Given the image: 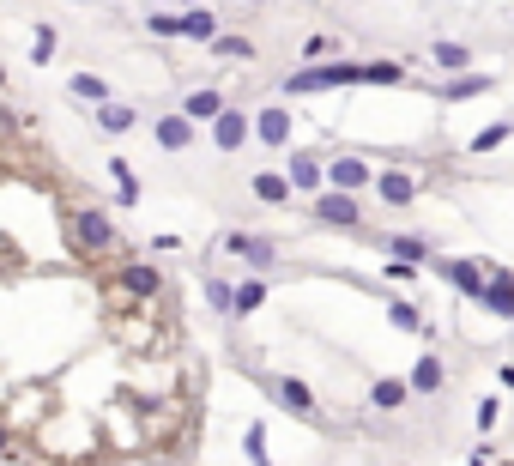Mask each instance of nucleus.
<instances>
[{"label":"nucleus","mask_w":514,"mask_h":466,"mask_svg":"<svg viewBox=\"0 0 514 466\" xmlns=\"http://www.w3.org/2000/svg\"><path fill=\"white\" fill-rule=\"evenodd\" d=\"M315 219L321 224H339V230H357V224H363V206H357V194L327 188V194H315Z\"/></svg>","instance_id":"obj_5"},{"label":"nucleus","mask_w":514,"mask_h":466,"mask_svg":"<svg viewBox=\"0 0 514 466\" xmlns=\"http://www.w3.org/2000/svg\"><path fill=\"white\" fill-rule=\"evenodd\" d=\"M442 382H448V369H442V358L430 351V358H417V369H412V382L406 387H412V394H435Z\"/></svg>","instance_id":"obj_18"},{"label":"nucleus","mask_w":514,"mask_h":466,"mask_svg":"<svg viewBox=\"0 0 514 466\" xmlns=\"http://www.w3.org/2000/svg\"><path fill=\"white\" fill-rule=\"evenodd\" d=\"M248 454H255V466H266V430L248 424Z\"/></svg>","instance_id":"obj_32"},{"label":"nucleus","mask_w":514,"mask_h":466,"mask_svg":"<svg viewBox=\"0 0 514 466\" xmlns=\"http://www.w3.org/2000/svg\"><path fill=\"white\" fill-rule=\"evenodd\" d=\"M158 145L164 152H188V145H194V122H188V116H164L158 122Z\"/></svg>","instance_id":"obj_17"},{"label":"nucleus","mask_w":514,"mask_h":466,"mask_svg":"<svg viewBox=\"0 0 514 466\" xmlns=\"http://www.w3.org/2000/svg\"><path fill=\"white\" fill-rule=\"evenodd\" d=\"M212 55H224V61H255V42H248V37H224V31H218Z\"/></svg>","instance_id":"obj_25"},{"label":"nucleus","mask_w":514,"mask_h":466,"mask_svg":"<svg viewBox=\"0 0 514 466\" xmlns=\"http://www.w3.org/2000/svg\"><path fill=\"white\" fill-rule=\"evenodd\" d=\"M430 273H442V279L454 284L460 297H472V303H478V291H484V261H435L430 255Z\"/></svg>","instance_id":"obj_6"},{"label":"nucleus","mask_w":514,"mask_h":466,"mask_svg":"<svg viewBox=\"0 0 514 466\" xmlns=\"http://www.w3.org/2000/svg\"><path fill=\"white\" fill-rule=\"evenodd\" d=\"M67 230H73V248H79V255H116L121 248V230L109 224L103 206H73Z\"/></svg>","instance_id":"obj_1"},{"label":"nucleus","mask_w":514,"mask_h":466,"mask_svg":"<svg viewBox=\"0 0 514 466\" xmlns=\"http://www.w3.org/2000/svg\"><path fill=\"white\" fill-rule=\"evenodd\" d=\"M0 461H13V436L6 430H0Z\"/></svg>","instance_id":"obj_33"},{"label":"nucleus","mask_w":514,"mask_h":466,"mask_svg":"<svg viewBox=\"0 0 514 466\" xmlns=\"http://www.w3.org/2000/svg\"><path fill=\"white\" fill-rule=\"evenodd\" d=\"M357 85H406L399 61H357Z\"/></svg>","instance_id":"obj_19"},{"label":"nucleus","mask_w":514,"mask_h":466,"mask_svg":"<svg viewBox=\"0 0 514 466\" xmlns=\"http://www.w3.org/2000/svg\"><path fill=\"white\" fill-rule=\"evenodd\" d=\"M182 6H200V0H182Z\"/></svg>","instance_id":"obj_35"},{"label":"nucleus","mask_w":514,"mask_h":466,"mask_svg":"<svg viewBox=\"0 0 514 466\" xmlns=\"http://www.w3.org/2000/svg\"><path fill=\"white\" fill-rule=\"evenodd\" d=\"M145 31H152V37H176V13H152Z\"/></svg>","instance_id":"obj_30"},{"label":"nucleus","mask_w":514,"mask_h":466,"mask_svg":"<svg viewBox=\"0 0 514 466\" xmlns=\"http://www.w3.org/2000/svg\"><path fill=\"white\" fill-rule=\"evenodd\" d=\"M176 37L212 42V37H218V13H206V6H188V13H176Z\"/></svg>","instance_id":"obj_12"},{"label":"nucleus","mask_w":514,"mask_h":466,"mask_svg":"<svg viewBox=\"0 0 514 466\" xmlns=\"http://www.w3.org/2000/svg\"><path fill=\"white\" fill-rule=\"evenodd\" d=\"M472 466H491V448H478V454H472Z\"/></svg>","instance_id":"obj_34"},{"label":"nucleus","mask_w":514,"mask_h":466,"mask_svg":"<svg viewBox=\"0 0 514 466\" xmlns=\"http://www.w3.org/2000/svg\"><path fill=\"white\" fill-rule=\"evenodd\" d=\"M491 85H496L491 73H454L435 98H442V103H466V98H478V91H491Z\"/></svg>","instance_id":"obj_15"},{"label":"nucleus","mask_w":514,"mask_h":466,"mask_svg":"<svg viewBox=\"0 0 514 466\" xmlns=\"http://www.w3.org/2000/svg\"><path fill=\"white\" fill-rule=\"evenodd\" d=\"M248 134H255L260 145H285V140H291V109H278V103H273V109H260L255 122H248Z\"/></svg>","instance_id":"obj_9"},{"label":"nucleus","mask_w":514,"mask_h":466,"mask_svg":"<svg viewBox=\"0 0 514 466\" xmlns=\"http://www.w3.org/2000/svg\"><path fill=\"white\" fill-rule=\"evenodd\" d=\"M406 394H412V387L388 376V382H376V387H369V405H376V412H399V405H406Z\"/></svg>","instance_id":"obj_23"},{"label":"nucleus","mask_w":514,"mask_h":466,"mask_svg":"<svg viewBox=\"0 0 514 466\" xmlns=\"http://www.w3.org/2000/svg\"><path fill=\"white\" fill-rule=\"evenodd\" d=\"M73 98H91V103H109V91H103V79H91V73H79V79H73Z\"/></svg>","instance_id":"obj_29"},{"label":"nucleus","mask_w":514,"mask_h":466,"mask_svg":"<svg viewBox=\"0 0 514 466\" xmlns=\"http://www.w3.org/2000/svg\"><path fill=\"white\" fill-rule=\"evenodd\" d=\"M206 297H212V309L230 315V284H224V279H206Z\"/></svg>","instance_id":"obj_31"},{"label":"nucleus","mask_w":514,"mask_h":466,"mask_svg":"<svg viewBox=\"0 0 514 466\" xmlns=\"http://www.w3.org/2000/svg\"><path fill=\"white\" fill-rule=\"evenodd\" d=\"M321 176H327V182H333L339 194H357V188L369 182V163H363V158H351V152H345V158L321 163Z\"/></svg>","instance_id":"obj_8"},{"label":"nucleus","mask_w":514,"mask_h":466,"mask_svg":"<svg viewBox=\"0 0 514 466\" xmlns=\"http://www.w3.org/2000/svg\"><path fill=\"white\" fill-rule=\"evenodd\" d=\"M248 6H260V0H248Z\"/></svg>","instance_id":"obj_36"},{"label":"nucleus","mask_w":514,"mask_h":466,"mask_svg":"<svg viewBox=\"0 0 514 466\" xmlns=\"http://www.w3.org/2000/svg\"><path fill=\"white\" fill-rule=\"evenodd\" d=\"M121 291L134 303H164V273L152 261H121Z\"/></svg>","instance_id":"obj_3"},{"label":"nucleus","mask_w":514,"mask_h":466,"mask_svg":"<svg viewBox=\"0 0 514 466\" xmlns=\"http://www.w3.org/2000/svg\"><path fill=\"white\" fill-rule=\"evenodd\" d=\"M266 303V284H242V291H230V315H248V309H260Z\"/></svg>","instance_id":"obj_27"},{"label":"nucleus","mask_w":514,"mask_h":466,"mask_svg":"<svg viewBox=\"0 0 514 466\" xmlns=\"http://www.w3.org/2000/svg\"><path fill=\"white\" fill-rule=\"evenodd\" d=\"M388 255H399V261L406 266H430V243H424V237H388Z\"/></svg>","instance_id":"obj_20"},{"label":"nucleus","mask_w":514,"mask_h":466,"mask_svg":"<svg viewBox=\"0 0 514 466\" xmlns=\"http://www.w3.org/2000/svg\"><path fill=\"white\" fill-rule=\"evenodd\" d=\"M285 182H291V194H321V182H327V176H321V158H309V152H297V158H291V170H285Z\"/></svg>","instance_id":"obj_14"},{"label":"nucleus","mask_w":514,"mask_h":466,"mask_svg":"<svg viewBox=\"0 0 514 466\" xmlns=\"http://www.w3.org/2000/svg\"><path fill=\"white\" fill-rule=\"evenodd\" d=\"M509 134H514V127H509V122H496V127H484V134H478V140H472V152H478V158H484V152H496V145L509 140Z\"/></svg>","instance_id":"obj_28"},{"label":"nucleus","mask_w":514,"mask_h":466,"mask_svg":"<svg viewBox=\"0 0 514 466\" xmlns=\"http://www.w3.org/2000/svg\"><path fill=\"white\" fill-rule=\"evenodd\" d=\"M212 145L218 152H242V145H248V116L224 103V109L212 116Z\"/></svg>","instance_id":"obj_7"},{"label":"nucleus","mask_w":514,"mask_h":466,"mask_svg":"<svg viewBox=\"0 0 514 466\" xmlns=\"http://www.w3.org/2000/svg\"><path fill=\"white\" fill-rule=\"evenodd\" d=\"M98 127L103 134H127L134 127V109L127 103H98Z\"/></svg>","instance_id":"obj_24"},{"label":"nucleus","mask_w":514,"mask_h":466,"mask_svg":"<svg viewBox=\"0 0 514 466\" xmlns=\"http://www.w3.org/2000/svg\"><path fill=\"white\" fill-rule=\"evenodd\" d=\"M255 200H266V206H285V200H291V182H285L278 170H260V176H255Z\"/></svg>","instance_id":"obj_22"},{"label":"nucleus","mask_w":514,"mask_h":466,"mask_svg":"<svg viewBox=\"0 0 514 466\" xmlns=\"http://www.w3.org/2000/svg\"><path fill=\"white\" fill-rule=\"evenodd\" d=\"M218 109H224V91H212V85H206V91H194V98L182 103V116H188V122H212Z\"/></svg>","instance_id":"obj_21"},{"label":"nucleus","mask_w":514,"mask_h":466,"mask_svg":"<svg viewBox=\"0 0 514 466\" xmlns=\"http://www.w3.org/2000/svg\"><path fill=\"white\" fill-rule=\"evenodd\" d=\"M478 303L491 309L496 322H514V273H509V266H484V291H478Z\"/></svg>","instance_id":"obj_4"},{"label":"nucleus","mask_w":514,"mask_h":466,"mask_svg":"<svg viewBox=\"0 0 514 466\" xmlns=\"http://www.w3.org/2000/svg\"><path fill=\"white\" fill-rule=\"evenodd\" d=\"M388 315H394V327H406V333H417V327H424V309H417L412 297H394V303H388Z\"/></svg>","instance_id":"obj_26"},{"label":"nucleus","mask_w":514,"mask_h":466,"mask_svg":"<svg viewBox=\"0 0 514 466\" xmlns=\"http://www.w3.org/2000/svg\"><path fill=\"white\" fill-rule=\"evenodd\" d=\"M224 248L242 255L248 266H273L278 261V243H273V237H242V230H237V237H224Z\"/></svg>","instance_id":"obj_10"},{"label":"nucleus","mask_w":514,"mask_h":466,"mask_svg":"<svg viewBox=\"0 0 514 466\" xmlns=\"http://www.w3.org/2000/svg\"><path fill=\"white\" fill-rule=\"evenodd\" d=\"M333 85H357V61H327V67H303L285 79L291 98H309V91H333Z\"/></svg>","instance_id":"obj_2"},{"label":"nucleus","mask_w":514,"mask_h":466,"mask_svg":"<svg viewBox=\"0 0 514 466\" xmlns=\"http://www.w3.org/2000/svg\"><path fill=\"white\" fill-rule=\"evenodd\" d=\"M273 394L285 400V412H297V418H321V412H315V394H309V382H297V376L273 382Z\"/></svg>","instance_id":"obj_13"},{"label":"nucleus","mask_w":514,"mask_h":466,"mask_svg":"<svg viewBox=\"0 0 514 466\" xmlns=\"http://www.w3.org/2000/svg\"><path fill=\"white\" fill-rule=\"evenodd\" d=\"M430 61H435V73H448V79H454V73H466V67H472V49H466V42H435Z\"/></svg>","instance_id":"obj_16"},{"label":"nucleus","mask_w":514,"mask_h":466,"mask_svg":"<svg viewBox=\"0 0 514 466\" xmlns=\"http://www.w3.org/2000/svg\"><path fill=\"white\" fill-rule=\"evenodd\" d=\"M376 194L388 206H412L417 200V176H406V170H381V176H376Z\"/></svg>","instance_id":"obj_11"}]
</instances>
